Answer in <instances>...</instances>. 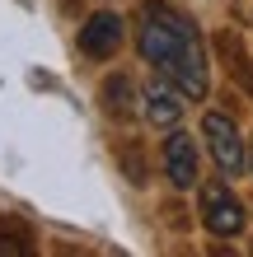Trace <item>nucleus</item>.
Returning a JSON list of instances; mask_svg holds the SVG:
<instances>
[{
	"label": "nucleus",
	"mask_w": 253,
	"mask_h": 257,
	"mask_svg": "<svg viewBox=\"0 0 253 257\" xmlns=\"http://www.w3.org/2000/svg\"><path fill=\"white\" fill-rule=\"evenodd\" d=\"M202 141H206V150H211V159H216V169L220 173H244V164H248V150H244V136H239V126L230 122L225 112H206L202 117Z\"/></svg>",
	"instance_id": "obj_2"
},
{
	"label": "nucleus",
	"mask_w": 253,
	"mask_h": 257,
	"mask_svg": "<svg viewBox=\"0 0 253 257\" xmlns=\"http://www.w3.org/2000/svg\"><path fill=\"white\" fill-rule=\"evenodd\" d=\"M164 173H169V183L178 192H188L197 183V145H192L188 131H174L164 141Z\"/></svg>",
	"instance_id": "obj_6"
},
{
	"label": "nucleus",
	"mask_w": 253,
	"mask_h": 257,
	"mask_svg": "<svg viewBox=\"0 0 253 257\" xmlns=\"http://www.w3.org/2000/svg\"><path fill=\"white\" fill-rule=\"evenodd\" d=\"M183 98H188L183 89L159 75V80H150V84L141 89V117L150 126H159V131H174L178 117H183Z\"/></svg>",
	"instance_id": "obj_4"
},
{
	"label": "nucleus",
	"mask_w": 253,
	"mask_h": 257,
	"mask_svg": "<svg viewBox=\"0 0 253 257\" xmlns=\"http://www.w3.org/2000/svg\"><path fill=\"white\" fill-rule=\"evenodd\" d=\"M103 103H108V112L113 117H127V112H141V108H131V89H127V80L117 75V80H108L103 84Z\"/></svg>",
	"instance_id": "obj_8"
},
{
	"label": "nucleus",
	"mask_w": 253,
	"mask_h": 257,
	"mask_svg": "<svg viewBox=\"0 0 253 257\" xmlns=\"http://www.w3.org/2000/svg\"><path fill=\"white\" fill-rule=\"evenodd\" d=\"M0 252L5 257H28L33 252V229L14 215H0Z\"/></svg>",
	"instance_id": "obj_7"
},
{
	"label": "nucleus",
	"mask_w": 253,
	"mask_h": 257,
	"mask_svg": "<svg viewBox=\"0 0 253 257\" xmlns=\"http://www.w3.org/2000/svg\"><path fill=\"white\" fill-rule=\"evenodd\" d=\"M202 224L216 238H234L244 229V206H239V196L225 183H206L202 187Z\"/></svg>",
	"instance_id": "obj_3"
},
{
	"label": "nucleus",
	"mask_w": 253,
	"mask_h": 257,
	"mask_svg": "<svg viewBox=\"0 0 253 257\" xmlns=\"http://www.w3.org/2000/svg\"><path fill=\"white\" fill-rule=\"evenodd\" d=\"M136 52L145 56V66H155L164 80H174L188 98H206V89H211L206 47H202V33L188 14H178L164 0H150L141 10Z\"/></svg>",
	"instance_id": "obj_1"
},
{
	"label": "nucleus",
	"mask_w": 253,
	"mask_h": 257,
	"mask_svg": "<svg viewBox=\"0 0 253 257\" xmlns=\"http://www.w3.org/2000/svg\"><path fill=\"white\" fill-rule=\"evenodd\" d=\"M122 33H127V24L117 19V14H89L85 19V28H80V47H85V56H94V61H108V56L122 47Z\"/></svg>",
	"instance_id": "obj_5"
}]
</instances>
